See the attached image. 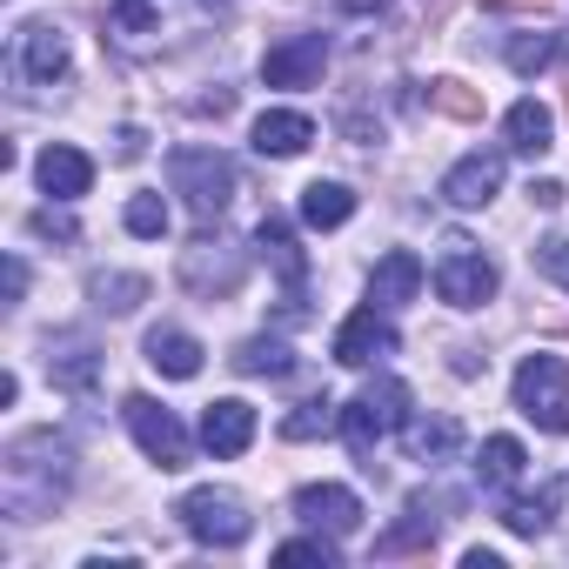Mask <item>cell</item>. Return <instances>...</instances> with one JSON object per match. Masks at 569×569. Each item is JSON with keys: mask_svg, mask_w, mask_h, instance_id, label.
<instances>
[{"mask_svg": "<svg viewBox=\"0 0 569 569\" xmlns=\"http://www.w3.org/2000/svg\"><path fill=\"white\" fill-rule=\"evenodd\" d=\"M201 442H208L214 456H241V449L254 442V409L234 402V396L208 402V409H201Z\"/></svg>", "mask_w": 569, "mask_h": 569, "instance_id": "cell-18", "label": "cell"}, {"mask_svg": "<svg viewBox=\"0 0 569 569\" xmlns=\"http://www.w3.org/2000/svg\"><path fill=\"white\" fill-rule=\"evenodd\" d=\"M382 356H396V329H389V309H356L342 329H336V362L342 369H369V362H382Z\"/></svg>", "mask_w": 569, "mask_h": 569, "instance_id": "cell-11", "label": "cell"}, {"mask_svg": "<svg viewBox=\"0 0 569 569\" xmlns=\"http://www.w3.org/2000/svg\"><path fill=\"white\" fill-rule=\"evenodd\" d=\"M114 154L134 161V154H141V128H121V134H114Z\"/></svg>", "mask_w": 569, "mask_h": 569, "instance_id": "cell-38", "label": "cell"}, {"mask_svg": "<svg viewBox=\"0 0 569 569\" xmlns=\"http://www.w3.org/2000/svg\"><path fill=\"white\" fill-rule=\"evenodd\" d=\"M241 274H248V254L234 248V241H221V234H194L188 248H181V281L194 296H234L241 289Z\"/></svg>", "mask_w": 569, "mask_h": 569, "instance_id": "cell-7", "label": "cell"}, {"mask_svg": "<svg viewBox=\"0 0 569 569\" xmlns=\"http://www.w3.org/2000/svg\"><path fill=\"white\" fill-rule=\"evenodd\" d=\"M121 221H128V234H141V241H161V234H168V201H161V194H134Z\"/></svg>", "mask_w": 569, "mask_h": 569, "instance_id": "cell-32", "label": "cell"}, {"mask_svg": "<svg viewBox=\"0 0 569 569\" xmlns=\"http://www.w3.org/2000/svg\"><path fill=\"white\" fill-rule=\"evenodd\" d=\"M68 489H74V449L54 429H34L0 456V502H8V516H21V522L54 516L68 502Z\"/></svg>", "mask_w": 569, "mask_h": 569, "instance_id": "cell-1", "label": "cell"}, {"mask_svg": "<svg viewBox=\"0 0 569 569\" xmlns=\"http://www.w3.org/2000/svg\"><path fill=\"white\" fill-rule=\"evenodd\" d=\"M234 369H241V376H289L296 356H289V342H274V336H248V342L234 349Z\"/></svg>", "mask_w": 569, "mask_h": 569, "instance_id": "cell-27", "label": "cell"}, {"mask_svg": "<svg viewBox=\"0 0 569 569\" xmlns=\"http://www.w3.org/2000/svg\"><path fill=\"white\" fill-rule=\"evenodd\" d=\"M121 409H128V429H134V442H141L148 462H161V469H188V429H181L154 396H128Z\"/></svg>", "mask_w": 569, "mask_h": 569, "instance_id": "cell-8", "label": "cell"}, {"mask_svg": "<svg viewBox=\"0 0 569 569\" xmlns=\"http://www.w3.org/2000/svg\"><path fill=\"white\" fill-rule=\"evenodd\" d=\"M522 462H529V456H522L516 436H489L482 456H476V482H482V489H509V482L522 476Z\"/></svg>", "mask_w": 569, "mask_h": 569, "instance_id": "cell-25", "label": "cell"}, {"mask_svg": "<svg viewBox=\"0 0 569 569\" xmlns=\"http://www.w3.org/2000/svg\"><path fill=\"white\" fill-rule=\"evenodd\" d=\"M429 101H436L449 121H482V94H476L469 81H449V74H442V81H429Z\"/></svg>", "mask_w": 569, "mask_h": 569, "instance_id": "cell-30", "label": "cell"}, {"mask_svg": "<svg viewBox=\"0 0 569 569\" xmlns=\"http://www.w3.org/2000/svg\"><path fill=\"white\" fill-rule=\"evenodd\" d=\"M21 74H28V81H41V88L68 74V34H61L54 21L21 28Z\"/></svg>", "mask_w": 569, "mask_h": 569, "instance_id": "cell-20", "label": "cell"}, {"mask_svg": "<svg viewBox=\"0 0 569 569\" xmlns=\"http://www.w3.org/2000/svg\"><path fill=\"white\" fill-rule=\"evenodd\" d=\"M456 509V496H442V489H416L409 496V522H396L376 549L382 556H402V549H422V542H436V529H442V516Z\"/></svg>", "mask_w": 569, "mask_h": 569, "instance_id": "cell-14", "label": "cell"}, {"mask_svg": "<svg viewBox=\"0 0 569 569\" xmlns=\"http://www.w3.org/2000/svg\"><path fill=\"white\" fill-rule=\"evenodd\" d=\"M342 416H336V402L329 396H309L296 416H281V436H289V442H316V436H329Z\"/></svg>", "mask_w": 569, "mask_h": 569, "instance_id": "cell-29", "label": "cell"}, {"mask_svg": "<svg viewBox=\"0 0 569 569\" xmlns=\"http://www.w3.org/2000/svg\"><path fill=\"white\" fill-rule=\"evenodd\" d=\"M21 289H28V261L8 254V302H21Z\"/></svg>", "mask_w": 569, "mask_h": 569, "instance_id": "cell-37", "label": "cell"}, {"mask_svg": "<svg viewBox=\"0 0 569 569\" xmlns=\"http://www.w3.org/2000/svg\"><path fill=\"white\" fill-rule=\"evenodd\" d=\"M496 188H502V154H496V148H476V154H462V161L442 174V201H449V208H489Z\"/></svg>", "mask_w": 569, "mask_h": 569, "instance_id": "cell-13", "label": "cell"}, {"mask_svg": "<svg viewBox=\"0 0 569 569\" xmlns=\"http://www.w3.org/2000/svg\"><path fill=\"white\" fill-rule=\"evenodd\" d=\"M529 254H536V268H542L549 281H562V289H569V234H549V241H536Z\"/></svg>", "mask_w": 569, "mask_h": 569, "instance_id": "cell-34", "label": "cell"}, {"mask_svg": "<svg viewBox=\"0 0 569 569\" xmlns=\"http://www.w3.org/2000/svg\"><path fill=\"white\" fill-rule=\"evenodd\" d=\"M516 409L542 436H569V369L556 356H522V369H516Z\"/></svg>", "mask_w": 569, "mask_h": 569, "instance_id": "cell-4", "label": "cell"}, {"mask_svg": "<svg viewBox=\"0 0 569 569\" xmlns=\"http://www.w3.org/2000/svg\"><path fill=\"white\" fill-rule=\"evenodd\" d=\"M556 509H562V482H542L536 496H509V502H502V522H509L516 536H542V529L556 522Z\"/></svg>", "mask_w": 569, "mask_h": 569, "instance_id": "cell-23", "label": "cell"}, {"mask_svg": "<svg viewBox=\"0 0 569 569\" xmlns=\"http://www.w3.org/2000/svg\"><path fill=\"white\" fill-rule=\"evenodd\" d=\"M502 8H549V0H502Z\"/></svg>", "mask_w": 569, "mask_h": 569, "instance_id": "cell-40", "label": "cell"}, {"mask_svg": "<svg viewBox=\"0 0 569 569\" xmlns=\"http://www.w3.org/2000/svg\"><path fill=\"white\" fill-rule=\"evenodd\" d=\"M422 296V261L409 254V248H389L382 261H376V274H369V302L376 309H402V302H416Z\"/></svg>", "mask_w": 569, "mask_h": 569, "instance_id": "cell-15", "label": "cell"}, {"mask_svg": "<svg viewBox=\"0 0 569 569\" xmlns=\"http://www.w3.org/2000/svg\"><path fill=\"white\" fill-rule=\"evenodd\" d=\"M402 422H409V389H402L396 376H376V382L342 409V442H349V456H356L362 469H376V462H369L376 442H389Z\"/></svg>", "mask_w": 569, "mask_h": 569, "instance_id": "cell-2", "label": "cell"}, {"mask_svg": "<svg viewBox=\"0 0 569 569\" xmlns=\"http://www.w3.org/2000/svg\"><path fill=\"white\" fill-rule=\"evenodd\" d=\"M296 516H302L309 529L336 536V542L362 529V502H356V489H342V482H309V489H296Z\"/></svg>", "mask_w": 569, "mask_h": 569, "instance_id": "cell-12", "label": "cell"}, {"mask_svg": "<svg viewBox=\"0 0 569 569\" xmlns=\"http://www.w3.org/2000/svg\"><path fill=\"white\" fill-rule=\"evenodd\" d=\"M34 174H41V188H48L54 201H81V194H88V181H94V161H88L81 148H68V141H54V148H41V161H34Z\"/></svg>", "mask_w": 569, "mask_h": 569, "instance_id": "cell-16", "label": "cell"}, {"mask_svg": "<svg viewBox=\"0 0 569 569\" xmlns=\"http://www.w3.org/2000/svg\"><path fill=\"white\" fill-rule=\"evenodd\" d=\"M254 248H261V261L281 274V289H289V309L281 316H302V281H309V254H302V241H296V228L281 221V214H261V228H254Z\"/></svg>", "mask_w": 569, "mask_h": 569, "instance_id": "cell-9", "label": "cell"}, {"mask_svg": "<svg viewBox=\"0 0 569 569\" xmlns=\"http://www.w3.org/2000/svg\"><path fill=\"white\" fill-rule=\"evenodd\" d=\"M356 214V194L342 181H309L302 188V228H342Z\"/></svg>", "mask_w": 569, "mask_h": 569, "instance_id": "cell-24", "label": "cell"}, {"mask_svg": "<svg viewBox=\"0 0 569 569\" xmlns=\"http://www.w3.org/2000/svg\"><path fill=\"white\" fill-rule=\"evenodd\" d=\"M174 516H181V529L194 536V542H208V549H234V542H248V502L234 496V489H188L181 502H174Z\"/></svg>", "mask_w": 569, "mask_h": 569, "instance_id": "cell-6", "label": "cell"}, {"mask_svg": "<svg viewBox=\"0 0 569 569\" xmlns=\"http://www.w3.org/2000/svg\"><path fill=\"white\" fill-rule=\"evenodd\" d=\"M48 376L68 389V396H88L94 376H101V356L88 336H48Z\"/></svg>", "mask_w": 569, "mask_h": 569, "instance_id": "cell-17", "label": "cell"}, {"mask_svg": "<svg viewBox=\"0 0 569 569\" xmlns=\"http://www.w3.org/2000/svg\"><path fill=\"white\" fill-rule=\"evenodd\" d=\"M168 181H174V194L188 201L194 221H214L234 201V161L221 148H174L168 154Z\"/></svg>", "mask_w": 569, "mask_h": 569, "instance_id": "cell-3", "label": "cell"}, {"mask_svg": "<svg viewBox=\"0 0 569 569\" xmlns=\"http://www.w3.org/2000/svg\"><path fill=\"white\" fill-rule=\"evenodd\" d=\"M556 54H562L556 34H516V41H509V68H516V74H542Z\"/></svg>", "mask_w": 569, "mask_h": 569, "instance_id": "cell-31", "label": "cell"}, {"mask_svg": "<svg viewBox=\"0 0 569 569\" xmlns=\"http://www.w3.org/2000/svg\"><path fill=\"white\" fill-rule=\"evenodd\" d=\"M402 442H409L416 462H436V456H449V449L462 442V429H456L449 416H422V422H402Z\"/></svg>", "mask_w": 569, "mask_h": 569, "instance_id": "cell-26", "label": "cell"}, {"mask_svg": "<svg viewBox=\"0 0 569 569\" xmlns=\"http://www.w3.org/2000/svg\"><path fill=\"white\" fill-rule=\"evenodd\" d=\"M309 141H316V121L296 114V108H268V114L254 121V154H268V161H289V154H302Z\"/></svg>", "mask_w": 569, "mask_h": 569, "instance_id": "cell-19", "label": "cell"}, {"mask_svg": "<svg viewBox=\"0 0 569 569\" xmlns=\"http://www.w3.org/2000/svg\"><path fill=\"white\" fill-rule=\"evenodd\" d=\"M336 8H342V14H382L389 0H336Z\"/></svg>", "mask_w": 569, "mask_h": 569, "instance_id": "cell-39", "label": "cell"}, {"mask_svg": "<svg viewBox=\"0 0 569 569\" xmlns=\"http://www.w3.org/2000/svg\"><path fill=\"white\" fill-rule=\"evenodd\" d=\"M529 201L536 208H562V181H529Z\"/></svg>", "mask_w": 569, "mask_h": 569, "instance_id": "cell-36", "label": "cell"}, {"mask_svg": "<svg viewBox=\"0 0 569 569\" xmlns=\"http://www.w3.org/2000/svg\"><path fill=\"white\" fill-rule=\"evenodd\" d=\"M34 234H54V241H74V221H68V214H54V208H41V214H34Z\"/></svg>", "mask_w": 569, "mask_h": 569, "instance_id": "cell-35", "label": "cell"}, {"mask_svg": "<svg viewBox=\"0 0 569 569\" xmlns=\"http://www.w3.org/2000/svg\"><path fill=\"white\" fill-rule=\"evenodd\" d=\"M502 134H509V148H516V154H549V148H556V141H549V134H556V121H549V108H542V101H516V108L502 114Z\"/></svg>", "mask_w": 569, "mask_h": 569, "instance_id": "cell-21", "label": "cell"}, {"mask_svg": "<svg viewBox=\"0 0 569 569\" xmlns=\"http://www.w3.org/2000/svg\"><path fill=\"white\" fill-rule=\"evenodd\" d=\"M88 296H94V309L128 316V309L148 302V281H141V274H94V281H88Z\"/></svg>", "mask_w": 569, "mask_h": 569, "instance_id": "cell-28", "label": "cell"}, {"mask_svg": "<svg viewBox=\"0 0 569 569\" xmlns=\"http://www.w3.org/2000/svg\"><path fill=\"white\" fill-rule=\"evenodd\" d=\"M148 362H154L161 376L188 382V376H201V342H194L188 329H154V336H148Z\"/></svg>", "mask_w": 569, "mask_h": 569, "instance_id": "cell-22", "label": "cell"}, {"mask_svg": "<svg viewBox=\"0 0 569 569\" xmlns=\"http://www.w3.org/2000/svg\"><path fill=\"white\" fill-rule=\"evenodd\" d=\"M274 562H322V569H329V562H336V536L316 529V536H302V542H281Z\"/></svg>", "mask_w": 569, "mask_h": 569, "instance_id": "cell-33", "label": "cell"}, {"mask_svg": "<svg viewBox=\"0 0 569 569\" xmlns=\"http://www.w3.org/2000/svg\"><path fill=\"white\" fill-rule=\"evenodd\" d=\"M436 296L449 302V309H482L489 296H496V261L476 248V241H462V234H449L442 241V254H436Z\"/></svg>", "mask_w": 569, "mask_h": 569, "instance_id": "cell-5", "label": "cell"}, {"mask_svg": "<svg viewBox=\"0 0 569 569\" xmlns=\"http://www.w3.org/2000/svg\"><path fill=\"white\" fill-rule=\"evenodd\" d=\"M329 68V41L322 34H289V41H274L261 54V81L268 88H316Z\"/></svg>", "mask_w": 569, "mask_h": 569, "instance_id": "cell-10", "label": "cell"}]
</instances>
